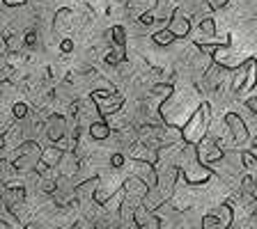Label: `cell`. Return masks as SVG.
I'll use <instances>...</instances> for the list:
<instances>
[{
  "instance_id": "21",
  "label": "cell",
  "mask_w": 257,
  "mask_h": 229,
  "mask_svg": "<svg viewBox=\"0 0 257 229\" xmlns=\"http://www.w3.org/2000/svg\"><path fill=\"white\" fill-rule=\"evenodd\" d=\"M110 126H108V122H92L90 124V138L92 140H108V135H110Z\"/></svg>"
},
{
  "instance_id": "16",
  "label": "cell",
  "mask_w": 257,
  "mask_h": 229,
  "mask_svg": "<svg viewBox=\"0 0 257 229\" xmlns=\"http://www.w3.org/2000/svg\"><path fill=\"white\" fill-rule=\"evenodd\" d=\"M122 190L119 188V183L112 179V176H106V179H99V188H96V192H94V202H99V204H106L110 197H115L117 192Z\"/></svg>"
},
{
  "instance_id": "6",
  "label": "cell",
  "mask_w": 257,
  "mask_h": 229,
  "mask_svg": "<svg viewBox=\"0 0 257 229\" xmlns=\"http://www.w3.org/2000/svg\"><path fill=\"white\" fill-rule=\"evenodd\" d=\"M161 165L156 167L159 172V190L163 192V197H170L172 192H175V186H177V179L182 174V170L177 167V163H168V160H159Z\"/></svg>"
},
{
  "instance_id": "5",
  "label": "cell",
  "mask_w": 257,
  "mask_h": 229,
  "mask_svg": "<svg viewBox=\"0 0 257 229\" xmlns=\"http://www.w3.org/2000/svg\"><path fill=\"white\" fill-rule=\"evenodd\" d=\"M92 99H94L96 108L101 112L103 117H110L115 112H119V108L126 103L122 94H115V92H106V90H94L92 92Z\"/></svg>"
},
{
  "instance_id": "11",
  "label": "cell",
  "mask_w": 257,
  "mask_h": 229,
  "mask_svg": "<svg viewBox=\"0 0 257 229\" xmlns=\"http://www.w3.org/2000/svg\"><path fill=\"white\" fill-rule=\"evenodd\" d=\"M126 165L134 170V176H140V179H143V181L147 183L150 188L159 186V172L154 170V165H152V163H143V160L128 158Z\"/></svg>"
},
{
  "instance_id": "20",
  "label": "cell",
  "mask_w": 257,
  "mask_h": 229,
  "mask_svg": "<svg viewBox=\"0 0 257 229\" xmlns=\"http://www.w3.org/2000/svg\"><path fill=\"white\" fill-rule=\"evenodd\" d=\"M243 67H246V85H243V90L241 92H250L252 87H255V83H257V60L248 58V62L243 64Z\"/></svg>"
},
{
  "instance_id": "30",
  "label": "cell",
  "mask_w": 257,
  "mask_h": 229,
  "mask_svg": "<svg viewBox=\"0 0 257 229\" xmlns=\"http://www.w3.org/2000/svg\"><path fill=\"white\" fill-rule=\"evenodd\" d=\"M227 3H230V0H207V7L209 10H223Z\"/></svg>"
},
{
  "instance_id": "3",
  "label": "cell",
  "mask_w": 257,
  "mask_h": 229,
  "mask_svg": "<svg viewBox=\"0 0 257 229\" xmlns=\"http://www.w3.org/2000/svg\"><path fill=\"white\" fill-rule=\"evenodd\" d=\"M209 124H211V108L209 103H200L193 117L182 126V140L186 144H200L209 135Z\"/></svg>"
},
{
  "instance_id": "10",
  "label": "cell",
  "mask_w": 257,
  "mask_h": 229,
  "mask_svg": "<svg viewBox=\"0 0 257 229\" xmlns=\"http://www.w3.org/2000/svg\"><path fill=\"white\" fill-rule=\"evenodd\" d=\"M46 135L48 140L53 144H58L62 138H67L69 135V124H67V119L62 117V115H51V117L46 119Z\"/></svg>"
},
{
  "instance_id": "4",
  "label": "cell",
  "mask_w": 257,
  "mask_h": 229,
  "mask_svg": "<svg viewBox=\"0 0 257 229\" xmlns=\"http://www.w3.org/2000/svg\"><path fill=\"white\" fill-rule=\"evenodd\" d=\"M42 151L44 149L39 147L37 140H26L21 147H16L14 154L5 156V160H12V163H14V167L19 170V174H21V172L37 170L39 160H42Z\"/></svg>"
},
{
  "instance_id": "23",
  "label": "cell",
  "mask_w": 257,
  "mask_h": 229,
  "mask_svg": "<svg viewBox=\"0 0 257 229\" xmlns=\"http://www.w3.org/2000/svg\"><path fill=\"white\" fill-rule=\"evenodd\" d=\"M216 218L220 220L223 229L230 227L232 220H234V211H232V204H223V206H218V211H216Z\"/></svg>"
},
{
  "instance_id": "26",
  "label": "cell",
  "mask_w": 257,
  "mask_h": 229,
  "mask_svg": "<svg viewBox=\"0 0 257 229\" xmlns=\"http://www.w3.org/2000/svg\"><path fill=\"white\" fill-rule=\"evenodd\" d=\"M202 229H223V224L216 218V213H209L202 218Z\"/></svg>"
},
{
  "instance_id": "34",
  "label": "cell",
  "mask_w": 257,
  "mask_h": 229,
  "mask_svg": "<svg viewBox=\"0 0 257 229\" xmlns=\"http://www.w3.org/2000/svg\"><path fill=\"white\" fill-rule=\"evenodd\" d=\"M7 7H19V5H26L28 0H3Z\"/></svg>"
},
{
  "instance_id": "22",
  "label": "cell",
  "mask_w": 257,
  "mask_h": 229,
  "mask_svg": "<svg viewBox=\"0 0 257 229\" xmlns=\"http://www.w3.org/2000/svg\"><path fill=\"white\" fill-rule=\"evenodd\" d=\"M175 32L170 30V28H163V30H156L154 35H152V42L156 44V46H170L172 42H175Z\"/></svg>"
},
{
  "instance_id": "15",
  "label": "cell",
  "mask_w": 257,
  "mask_h": 229,
  "mask_svg": "<svg viewBox=\"0 0 257 229\" xmlns=\"http://www.w3.org/2000/svg\"><path fill=\"white\" fill-rule=\"evenodd\" d=\"M128 158L143 160V163H152V165H156V163H159V151L152 149V147H147L143 140H138V142H134L131 147H128Z\"/></svg>"
},
{
  "instance_id": "32",
  "label": "cell",
  "mask_w": 257,
  "mask_h": 229,
  "mask_svg": "<svg viewBox=\"0 0 257 229\" xmlns=\"http://www.w3.org/2000/svg\"><path fill=\"white\" fill-rule=\"evenodd\" d=\"M60 48H62L64 53H71V51H74V42H71V39H62V44H60Z\"/></svg>"
},
{
  "instance_id": "17",
  "label": "cell",
  "mask_w": 257,
  "mask_h": 229,
  "mask_svg": "<svg viewBox=\"0 0 257 229\" xmlns=\"http://www.w3.org/2000/svg\"><path fill=\"white\" fill-rule=\"evenodd\" d=\"M3 199H5V206H16V204L26 202V190H23V186H16L14 181L5 183V195H3Z\"/></svg>"
},
{
  "instance_id": "19",
  "label": "cell",
  "mask_w": 257,
  "mask_h": 229,
  "mask_svg": "<svg viewBox=\"0 0 257 229\" xmlns=\"http://www.w3.org/2000/svg\"><path fill=\"white\" fill-rule=\"evenodd\" d=\"M62 154H64V149H60L58 144L44 147V151H42V163H44L46 167H51V170H55V167H58V163L62 160Z\"/></svg>"
},
{
  "instance_id": "37",
  "label": "cell",
  "mask_w": 257,
  "mask_h": 229,
  "mask_svg": "<svg viewBox=\"0 0 257 229\" xmlns=\"http://www.w3.org/2000/svg\"><path fill=\"white\" fill-rule=\"evenodd\" d=\"M252 197L257 199V183H255V190H252Z\"/></svg>"
},
{
  "instance_id": "7",
  "label": "cell",
  "mask_w": 257,
  "mask_h": 229,
  "mask_svg": "<svg viewBox=\"0 0 257 229\" xmlns=\"http://www.w3.org/2000/svg\"><path fill=\"white\" fill-rule=\"evenodd\" d=\"M211 60H214L216 64H220L223 69H239V67H243V64L248 62V58H243V55H241L239 51H234L230 44L216 46Z\"/></svg>"
},
{
  "instance_id": "33",
  "label": "cell",
  "mask_w": 257,
  "mask_h": 229,
  "mask_svg": "<svg viewBox=\"0 0 257 229\" xmlns=\"http://www.w3.org/2000/svg\"><path fill=\"white\" fill-rule=\"evenodd\" d=\"M35 44H37V35L30 30V32L26 35V46H35Z\"/></svg>"
},
{
  "instance_id": "25",
  "label": "cell",
  "mask_w": 257,
  "mask_h": 229,
  "mask_svg": "<svg viewBox=\"0 0 257 229\" xmlns=\"http://www.w3.org/2000/svg\"><path fill=\"white\" fill-rule=\"evenodd\" d=\"M241 156H243V167L255 172L257 170V154H252V151H241Z\"/></svg>"
},
{
  "instance_id": "35",
  "label": "cell",
  "mask_w": 257,
  "mask_h": 229,
  "mask_svg": "<svg viewBox=\"0 0 257 229\" xmlns=\"http://www.w3.org/2000/svg\"><path fill=\"white\" fill-rule=\"evenodd\" d=\"M26 229H60V227H51V224H28Z\"/></svg>"
},
{
  "instance_id": "24",
  "label": "cell",
  "mask_w": 257,
  "mask_h": 229,
  "mask_svg": "<svg viewBox=\"0 0 257 229\" xmlns=\"http://www.w3.org/2000/svg\"><path fill=\"white\" fill-rule=\"evenodd\" d=\"M124 60V48L117 46V48H112V51H108L106 55H103V62L106 64H119Z\"/></svg>"
},
{
  "instance_id": "31",
  "label": "cell",
  "mask_w": 257,
  "mask_h": 229,
  "mask_svg": "<svg viewBox=\"0 0 257 229\" xmlns=\"http://www.w3.org/2000/svg\"><path fill=\"white\" fill-rule=\"evenodd\" d=\"M110 165H112V167H124V165H126V160H124V156H122V154H112Z\"/></svg>"
},
{
  "instance_id": "1",
  "label": "cell",
  "mask_w": 257,
  "mask_h": 229,
  "mask_svg": "<svg viewBox=\"0 0 257 229\" xmlns=\"http://www.w3.org/2000/svg\"><path fill=\"white\" fill-rule=\"evenodd\" d=\"M179 165H182L179 170H182L184 181H186L188 186H202V183H207L209 179H211V174H214L211 167L200 163L195 144H186L182 149V154H179Z\"/></svg>"
},
{
  "instance_id": "36",
  "label": "cell",
  "mask_w": 257,
  "mask_h": 229,
  "mask_svg": "<svg viewBox=\"0 0 257 229\" xmlns=\"http://www.w3.org/2000/svg\"><path fill=\"white\" fill-rule=\"evenodd\" d=\"M248 108H250L252 112H257V96H255V99H250V101H248Z\"/></svg>"
},
{
  "instance_id": "18",
  "label": "cell",
  "mask_w": 257,
  "mask_h": 229,
  "mask_svg": "<svg viewBox=\"0 0 257 229\" xmlns=\"http://www.w3.org/2000/svg\"><path fill=\"white\" fill-rule=\"evenodd\" d=\"M71 21H74V12L69 10V7H62V10H58V14H55V32H60V35H67V32L71 30Z\"/></svg>"
},
{
  "instance_id": "12",
  "label": "cell",
  "mask_w": 257,
  "mask_h": 229,
  "mask_svg": "<svg viewBox=\"0 0 257 229\" xmlns=\"http://www.w3.org/2000/svg\"><path fill=\"white\" fill-rule=\"evenodd\" d=\"M225 124L230 128V138L234 140V144H243L248 140V126L236 112H227L225 115Z\"/></svg>"
},
{
  "instance_id": "13",
  "label": "cell",
  "mask_w": 257,
  "mask_h": 229,
  "mask_svg": "<svg viewBox=\"0 0 257 229\" xmlns=\"http://www.w3.org/2000/svg\"><path fill=\"white\" fill-rule=\"evenodd\" d=\"M58 174L60 176H64V179H74L76 174L80 172V158H78V154L76 151H64L62 154V160L58 163Z\"/></svg>"
},
{
  "instance_id": "27",
  "label": "cell",
  "mask_w": 257,
  "mask_h": 229,
  "mask_svg": "<svg viewBox=\"0 0 257 229\" xmlns=\"http://www.w3.org/2000/svg\"><path fill=\"white\" fill-rule=\"evenodd\" d=\"M255 183H257L255 176L246 174L243 179H241V192H248V195H252V190H255Z\"/></svg>"
},
{
  "instance_id": "8",
  "label": "cell",
  "mask_w": 257,
  "mask_h": 229,
  "mask_svg": "<svg viewBox=\"0 0 257 229\" xmlns=\"http://www.w3.org/2000/svg\"><path fill=\"white\" fill-rule=\"evenodd\" d=\"M195 149H198L200 163H204V165H216V163H220L225 158V149L218 144V140L211 138V135H207L200 144H195Z\"/></svg>"
},
{
  "instance_id": "14",
  "label": "cell",
  "mask_w": 257,
  "mask_h": 229,
  "mask_svg": "<svg viewBox=\"0 0 257 229\" xmlns=\"http://www.w3.org/2000/svg\"><path fill=\"white\" fill-rule=\"evenodd\" d=\"M168 28L175 32L177 39L186 37L188 32H191V14H188L184 7H177V10H175V16H172V21L168 23Z\"/></svg>"
},
{
  "instance_id": "29",
  "label": "cell",
  "mask_w": 257,
  "mask_h": 229,
  "mask_svg": "<svg viewBox=\"0 0 257 229\" xmlns=\"http://www.w3.org/2000/svg\"><path fill=\"white\" fill-rule=\"evenodd\" d=\"M12 112H14V119H26L28 112H30V108H28V103H14Z\"/></svg>"
},
{
  "instance_id": "9",
  "label": "cell",
  "mask_w": 257,
  "mask_h": 229,
  "mask_svg": "<svg viewBox=\"0 0 257 229\" xmlns=\"http://www.w3.org/2000/svg\"><path fill=\"white\" fill-rule=\"evenodd\" d=\"M122 188H124V199H126V202H131L134 206L143 204L145 195L150 192V186H147L140 176H134V174H131L126 181L122 183Z\"/></svg>"
},
{
  "instance_id": "2",
  "label": "cell",
  "mask_w": 257,
  "mask_h": 229,
  "mask_svg": "<svg viewBox=\"0 0 257 229\" xmlns=\"http://www.w3.org/2000/svg\"><path fill=\"white\" fill-rule=\"evenodd\" d=\"M193 99H195L193 94H186V92H182V94H172L168 101H163V106L159 108L163 122H166L168 126L182 128L184 124H186L188 119L193 117V112L200 108V106L198 108H188V103H191Z\"/></svg>"
},
{
  "instance_id": "28",
  "label": "cell",
  "mask_w": 257,
  "mask_h": 229,
  "mask_svg": "<svg viewBox=\"0 0 257 229\" xmlns=\"http://www.w3.org/2000/svg\"><path fill=\"white\" fill-rule=\"evenodd\" d=\"M112 39H115V46H122L126 44V35H124V28L122 26H112Z\"/></svg>"
}]
</instances>
